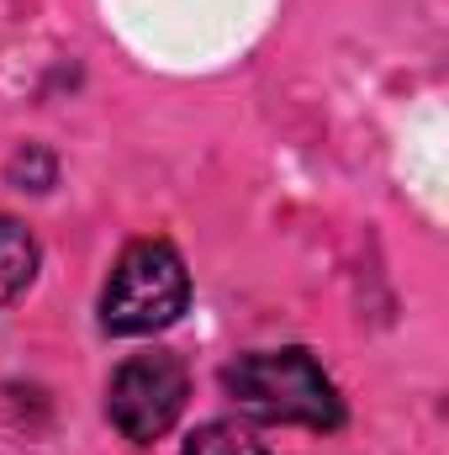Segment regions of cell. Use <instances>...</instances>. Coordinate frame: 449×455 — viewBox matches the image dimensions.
<instances>
[{"mask_svg":"<svg viewBox=\"0 0 449 455\" xmlns=\"http://www.w3.org/2000/svg\"><path fill=\"white\" fill-rule=\"evenodd\" d=\"M180 455H270V451H264V440H259L248 424H238V419H212V424H201V429L185 440Z\"/></svg>","mask_w":449,"mask_h":455,"instance_id":"5b68a950","label":"cell"},{"mask_svg":"<svg viewBox=\"0 0 449 455\" xmlns=\"http://www.w3.org/2000/svg\"><path fill=\"white\" fill-rule=\"evenodd\" d=\"M37 275V238L27 233V223L0 212V307L16 302Z\"/></svg>","mask_w":449,"mask_h":455,"instance_id":"277c9868","label":"cell"},{"mask_svg":"<svg viewBox=\"0 0 449 455\" xmlns=\"http://www.w3.org/2000/svg\"><path fill=\"white\" fill-rule=\"evenodd\" d=\"M223 392L259 424H302V429H338L343 397L318 365L312 349H254L223 371Z\"/></svg>","mask_w":449,"mask_h":455,"instance_id":"6da1fadb","label":"cell"},{"mask_svg":"<svg viewBox=\"0 0 449 455\" xmlns=\"http://www.w3.org/2000/svg\"><path fill=\"white\" fill-rule=\"evenodd\" d=\"M185 397H191L185 360L169 355V349H143V355L116 365L112 387H106V413H112L122 440L154 445V440H164L180 424Z\"/></svg>","mask_w":449,"mask_h":455,"instance_id":"3957f363","label":"cell"},{"mask_svg":"<svg viewBox=\"0 0 449 455\" xmlns=\"http://www.w3.org/2000/svg\"><path fill=\"white\" fill-rule=\"evenodd\" d=\"M191 302V270L169 238H138L116 254L112 281L101 291V329L106 334H159Z\"/></svg>","mask_w":449,"mask_h":455,"instance_id":"7a4b0ae2","label":"cell"}]
</instances>
